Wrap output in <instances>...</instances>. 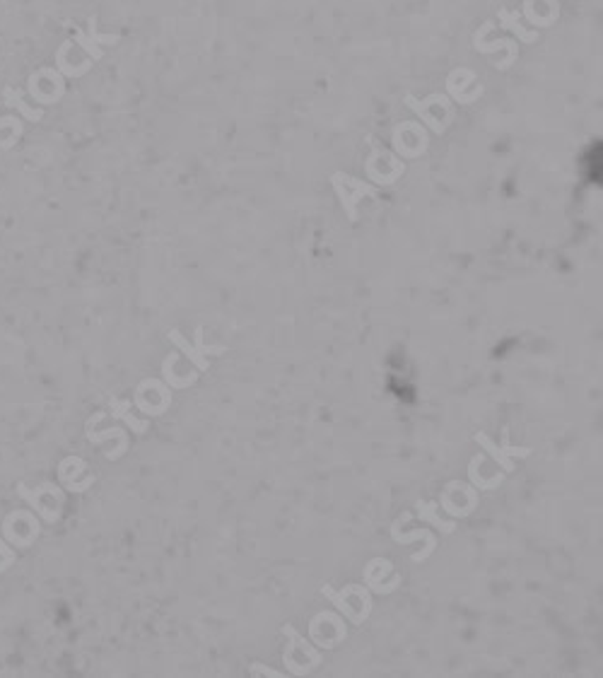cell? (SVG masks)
I'll return each mask as SVG.
<instances>
[{"mask_svg":"<svg viewBox=\"0 0 603 678\" xmlns=\"http://www.w3.org/2000/svg\"><path fill=\"white\" fill-rule=\"evenodd\" d=\"M87 29H90V34H87V36H90V39L97 44V46H101V44H111V46H113V44H118L116 34H99V31H97V17H90V20H87Z\"/></svg>","mask_w":603,"mask_h":678,"instance_id":"21","label":"cell"},{"mask_svg":"<svg viewBox=\"0 0 603 678\" xmlns=\"http://www.w3.org/2000/svg\"><path fill=\"white\" fill-rule=\"evenodd\" d=\"M331 183L335 188V193H338V198L343 203V208H345L348 213V220L355 223L358 220V201L362 198H377V188L370 186V183L355 179L350 174H343V172H335L331 174Z\"/></svg>","mask_w":603,"mask_h":678,"instance_id":"2","label":"cell"},{"mask_svg":"<svg viewBox=\"0 0 603 678\" xmlns=\"http://www.w3.org/2000/svg\"><path fill=\"white\" fill-rule=\"evenodd\" d=\"M490 29H492V22H485V24H482V27L478 29V34H475V39H473V46L478 49L480 54H495V51H500V49H507V59H505L502 63H497L500 71H507V68H510L512 63L519 59L517 39H500V41L485 44V41H482V36H485Z\"/></svg>","mask_w":603,"mask_h":678,"instance_id":"6","label":"cell"},{"mask_svg":"<svg viewBox=\"0 0 603 678\" xmlns=\"http://www.w3.org/2000/svg\"><path fill=\"white\" fill-rule=\"evenodd\" d=\"M437 510H440V502H432V500H420V502H415V512H417V517H420L422 522H430L435 529H440L442 534H447V536L454 534L459 524L442 519L440 512H437Z\"/></svg>","mask_w":603,"mask_h":678,"instance_id":"8","label":"cell"},{"mask_svg":"<svg viewBox=\"0 0 603 678\" xmlns=\"http://www.w3.org/2000/svg\"><path fill=\"white\" fill-rule=\"evenodd\" d=\"M15 560H17L15 550L8 546V541H3V538H0V572H5L8 567L15 565Z\"/></svg>","mask_w":603,"mask_h":678,"instance_id":"23","label":"cell"},{"mask_svg":"<svg viewBox=\"0 0 603 678\" xmlns=\"http://www.w3.org/2000/svg\"><path fill=\"white\" fill-rule=\"evenodd\" d=\"M174 360H176L174 353H171L169 358H164V363H162V375H164V379H167V384L174 386V389H188L191 384H196V375L176 377V372H174Z\"/></svg>","mask_w":603,"mask_h":678,"instance_id":"15","label":"cell"},{"mask_svg":"<svg viewBox=\"0 0 603 678\" xmlns=\"http://www.w3.org/2000/svg\"><path fill=\"white\" fill-rule=\"evenodd\" d=\"M500 24H502L505 29H510V31H514V34L519 36L522 41H526V44H533L538 39V34L536 31H529V29H524L522 27V22H519V17H517V12H510V10H500Z\"/></svg>","mask_w":603,"mask_h":678,"instance_id":"13","label":"cell"},{"mask_svg":"<svg viewBox=\"0 0 603 678\" xmlns=\"http://www.w3.org/2000/svg\"><path fill=\"white\" fill-rule=\"evenodd\" d=\"M251 674H265V676H273V678H283L280 671L268 669V667H261V664H253V667H251Z\"/></svg>","mask_w":603,"mask_h":678,"instance_id":"24","label":"cell"},{"mask_svg":"<svg viewBox=\"0 0 603 678\" xmlns=\"http://www.w3.org/2000/svg\"><path fill=\"white\" fill-rule=\"evenodd\" d=\"M75 41H78L80 46L85 49V54L90 56L92 61H99V59H104V54H101V49H99L97 44H94V41H92L90 36H87V34H85V31H82V29H75Z\"/></svg>","mask_w":603,"mask_h":678,"instance_id":"20","label":"cell"},{"mask_svg":"<svg viewBox=\"0 0 603 678\" xmlns=\"http://www.w3.org/2000/svg\"><path fill=\"white\" fill-rule=\"evenodd\" d=\"M309 635H312L316 644L331 649L340 639H345V625H343V620L335 613H319L312 620V625H309Z\"/></svg>","mask_w":603,"mask_h":678,"instance_id":"4","label":"cell"},{"mask_svg":"<svg viewBox=\"0 0 603 678\" xmlns=\"http://www.w3.org/2000/svg\"><path fill=\"white\" fill-rule=\"evenodd\" d=\"M403 101H405V106H408V109H412V111H415V113H417V116H420V118H422V121H425V123H427V126H430V128H432L435 133H442V131H444V126H442L440 121H437V118H435V116H430V113H427V111H425V106H422V104H420V101H417L415 97H412V94H405V99H403Z\"/></svg>","mask_w":603,"mask_h":678,"instance_id":"17","label":"cell"},{"mask_svg":"<svg viewBox=\"0 0 603 678\" xmlns=\"http://www.w3.org/2000/svg\"><path fill=\"white\" fill-rule=\"evenodd\" d=\"M109 437H118V442L123 445L126 449H128V437H126V432L121 427H113V430H104V432H94V430L87 425V440L90 442H94V445H99V442H104V440H109Z\"/></svg>","mask_w":603,"mask_h":678,"instance_id":"19","label":"cell"},{"mask_svg":"<svg viewBox=\"0 0 603 678\" xmlns=\"http://www.w3.org/2000/svg\"><path fill=\"white\" fill-rule=\"evenodd\" d=\"M3 94H5V104L12 106V109H17V111L22 113L24 118H29V121H41L44 111H41V109H31V106L27 104V101L22 99V94H20V92H15V90H12V87H5Z\"/></svg>","mask_w":603,"mask_h":678,"instance_id":"12","label":"cell"},{"mask_svg":"<svg viewBox=\"0 0 603 678\" xmlns=\"http://www.w3.org/2000/svg\"><path fill=\"white\" fill-rule=\"evenodd\" d=\"M133 405L148 415H162L171 405L169 386H164L160 379H145L136 386V398Z\"/></svg>","mask_w":603,"mask_h":678,"instance_id":"3","label":"cell"},{"mask_svg":"<svg viewBox=\"0 0 603 678\" xmlns=\"http://www.w3.org/2000/svg\"><path fill=\"white\" fill-rule=\"evenodd\" d=\"M398 519L396 522L391 524V536H393V541L396 543H401V546H405V543H415V541H425V550L422 553H415L410 557L412 562H425L427 560L430 555L435 553V548H437V538L430 534V531H425V529H417V531H410V534H401V529H398Z\"/></svg>","mask_w":603,"mask_h":678,"instance_id":"7","label":"cell"},{"mask_svg":"<svg viewBox=\"0 0 603 678\" xmlns=\"http://www.w3.org/2000/svg\"><path fill=\"white\" fill-rule=\"evenodd\" d=\"M71 46H73V41H66L63 46L59 49V54H56V66H59V71L66 75V78H80V75H85L87 71L92 68V61H87V63H82V66H78V68H73L71 63H68V51H71Z\"/></svg>","mask_w":603,"mask_h":678,"instance_id":"14","label":"cell"},{"mask_svg":"<svg viewBox=\"0 0 603 678\" xmlns=\"http://www.w3.org/2000/svg\"><path fill=\"white\" fill-rule=\"evenodd\" d=\"M196 350H198L201 355H225L227 353V348L225 345H206V340H203V326H198L196 328Z\"/></svg>","mask_w":603,"mask_h":678,"instance_id":"22","label":"cell"},{"mask_svg":"<svg viewBox=\"0 0 603 678\" xmlns=\"http://www.w3.org/2000/svg\"><path fill=\"white\" fill-rule=\"evenodd\" d=\"M169 340H171V343H174L176 348H181V353L188 358V363H193V367H196L198 372H206L208 367H211V363H208L206 355H201L198 350H196V348L188 343V340L183 338V335L176 331V328H171V331H169Z\"/></svg>","mask_w":603,"mask_h":678,"instance_id":"10","label":"cell"},{"mask_svg":"<svg viewBox=\"0 0 603 678\" xmlns=\"http://www.w3.org/2000/svg\"><path fill=\"white\" fill-rule=\"evenodd\" d=\"M283 635L288 637V647H285V652H283V662H285V669H288L292 676H307L309 671H314L316 667H319L321 654L300 635V632L292 628V625H285Z\"/></svg>","mask_w":603,"mask_h":678,"instance_id":"1","label":"cell"},{"mask_svg":"<svg viewBox=\"0 0 603 678\" xmlns=\"http://www.w3.org/2000/svg\"><path fill=\"white\" fill-rule=\"evenodd\" d=\"M0 128H12V136H10L3 145H0L3 150H10L12 145L20 141V136H22V121H20L17 116H5V118H0Z\"/></svg>","mask_w":603,"mask_h":678,"instance_id":"18","label":"cell"},{"mask_svg":"<svg viewBox=\"0 0 603 678\" xmlns=\"http://www.w3.org/2000/svg\"><path fill=\"white\" fill-rule=\"evenodd\" d=\"M111 418L113 420H123L126 425H128L133 432L136 435H145L148 432V427H150V423L148 420H141V418H136L131 413V408H133V403L131 401H121V398H111Z\"/></svg>","mask_w":603,"mask_h":678,"instance_id":"9","label":"cell"},{"mask_svg":"<svg viewBox=\"0 0 603 678\" xmlns=\"http://www.w3.org/2000/svg\"><path fill=\"white\" fill-rule=\"evenodd\" d=\"M87 468V464H85V459H80V456H68V459H63L61 461V466H59V478H61V483L66 485V490H71V492H85V490H90V487L97 483V478L94 476H87L85 480H75V476L78 473H82Z\"/></svg>","mask_w":603,"mask_h":678,"instance_id":"5","label":"cell"},{"mask_svg":"<svg viewBox=\"0 0 603 678\" xmlns=\"http://www.w3.org/2000/svg\"><path fill=\"white\" fill-rule=\"evenodd\" d=\"M480 464H482V456H473L471 464H468V478H471V483L478 487V490H495V487H500V483H502V478H500V476L487 478V480H482L478 476Z\"/></svg>","mask_w":603,"mask_h":678,"instance_id":"16","label":"cell"},{"mask_svg":"<svg viewBox=\"0 0 603 678\" xmlns=\"http://www.w3.org/2000/svg\"><path fill=\"white\" fill-rule=\"evenodd\" d=\"M473 440H475V445H480L482 449H485V452H487V454H490V456H492V459H495V461H497V466H500V468H502V471H505V473H512V471H514V464H512V456H507V454H505V449H502V447H497V445H495V442H492V440H490V437H487L485 432H475V437H473Z\"/></svg>","mask_w":603,"mask_h":678,"instance_id":"11","label":"cell"}]
</instances>
